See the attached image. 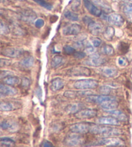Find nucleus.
Instances as JSON below:
<instances>
[{"mask_svg":"<svg viewBox=\"0 0 132 147\" xmlns=\"http://www.w3.org/2000/svg\"><path fill=\"white\" fill-rule=\"evenodd\" d=\"M90 133L94 135L99 136L102 138H108L117 137V136L122 134L123 132L122 130L118 128L91 124Z\"/></svg>","mask_w":132,"mask_h":147,"instance_id":"f257e3e1","label":"nucleus"},{"mask_svg":"<svg viewBox=\"0 0 132 147\" xmlns=\"http://www.w3.org/2000/svg\"><path fill=\"white\" fill-rule=\"evenodd\" d=\"M98 81L94 79H83L75 81L73 83V87L77 90H92L98 87Z\"/></svg>","mask_w":132,"mask_h":147,"instance_id":"f03ea898","label":"nucleus"},{"mask_svg":"<svg viewBox=\"0 0 132 147\" xmlns=\"http://www.w3.org/2000/svg\"><path fill=\"white\" fill-rule=\"evenodd\" d=\"M85 142V139L81 134L71 132L68 134L65 138V145L68 147H75L82 145Z\"/></svg>","mask_w":132,"mask_h":147,"instance_id":"7ed1b4c3","label":"nucleus"},{"mask_svg":"<svg viewBox=\"0 0 132 147\" xmlns=\"http://www.w3.org/2000/svg\"><path fill=\"white\" fill-rule=\"evenodd\" d=\"M125 142L118 137L102 138L101 140L96 141L95 145H104L108 146L121 147L125 146Z\"/></svg>","mask_w":132,"mask_h":147,"instance_id":"20e7f679","label":"nucleus"},{"mask_svg":"<svg viewBox=\"0 0 132 147\" xmlns=\"http://www.w3.org/2000/svg\"><path fill=\"white\" fill-rule=\"evenodd\" d=\"M106 63V59L101 57L100 54L98 53H95L90 55L88 59L84 60L83 63L87 66L98 67L102 66V65Z\"/></svg>","mask_w":132,"mask_h":147,"instance_id":"39448f33","label":"nucleus"},{"mask_svg":"<svg viewBox=\"0 0 132 147\" xmlns=\"http://www.w3.org/2000/svg\"><path fill=\"white\" fill-rule=\"evenodd\" d=\"M91 70L88 68L82 66L74 67L68 70L67 75L70 77H81V76H90Z\"/></svg>","mask_w":132,"mask_h":147,"instance_id":"423d86ee","label":"nucleus"},{"mask_svg":"<svg viewBox=\"0 0 132 147\" xmlns=\"http://www.w3.org/2000/svg\"><path fill=\"white\" fill-rule=\"evenodd\" d=\"M90 125L87 123H74L70 127V130L71 132L78 134H85L90 132Z\"/></svg>","mask_w":132,"mask_h":147,"instance_id":"0eeeda50","label":"nucleus"},{"mask_svg":"<svg viewBox=\"0 0 132 147\" xmlns=\"http://www.w3.org/2000/svg\"><path fill=\"white\" fill-rule=\"evenodd\" d=\"M1 53L3 56L9 58H18L23 56L24 51L22 49L14 48V47H7L3 49Z\"/></svg>","mask_w":132,"mask_h":147,"instance_id":"6e6552de","label":"nucleus"},{"mask_svg":"<svg viewBox=\"0 0 132 147\" xmlns=\"http://www.w3.org/2000/svg\"><path fill=\"white\" fill-rule=\"evenodd\" d=\"M75 117L79 119H88L96 117L97 111L92 109H83L74 115Z\"/></svg>","mask_w":132,"mask_h":147,"instance_id":"1a4fd4ad","label":"nucleus"},{"mask_svg":"<svg viewBox=\"0 0 132 147\" xmlns=\"http://www.w3.org/2000/svg\"><path fill=\"white\" fill-rule=\"evenodd\" d=\"M22 108V105L18 102L0 101V112H11Z\"/></svg>","mask_w":132,"mask_h":147,"instance_id":"9d476101","label":"nucleus"},{"mask_svg":"<svg viewBox=\"0 0 132 147\" xmlns=\"http://www.w3.org/2000/svg\"><path fill=\"white\" fill-rule=\"evenodd\" d=\"M0 130H6L9 132H15L19 130V125L14 120H5L0 123Z\"/></svg>","mask_w":132,"mask_h":147,"instance_id":"9b49d317","label":"nucleus"},{"mask_svg":"<svg viewBox=\"0 0 132 147\" xmlns=\"http://www.w3.org/2000/svg\"><path fill=\"white\" fill-rule=\"evenodd\" d=\"M115 98V97L113 96H104V95H101V96H96V95H91L88 97H86L85 100L88 102V103H96L98 105H101L104 103V102L107 101L108 100H110V99H113Z\"/></svg>","mask_w":132,"mask_h":147,"instance_id":"f8f14e48","label":"nucleus"},{"mask_svg":"<svg viewBox=\"0 0 132 147\" xmlns=\"http://www.w3.org/2000/svg\"><path fill=\"white\" fill-rule=\"evenodd\" d=\"M82 27L80 25L73 23V24L66 26L63 28L62 32L65 36H76L81 32Z\"/></svg>","mask_w":132,"mask_h":147,"instance_id":"ddd939ff","label":"nucleus"},{"mask_svg":"<svg viewBox=\"0 0 132 147\" xmlns=\"http://www.w3.org/2000/svg\"><path fill=\"white\" fill-rule=\"evenodd\" d=\"M83 5L90 14L96 17H100L102 15V10L90 0H83Z\"/></svg>","mask_w":132,"mask_h":147,"instance_id":"4468645a","label":"nucleus"},{"mask_svg":"<svg viewBox=\"0 0 132 147\" xmlns=\"http://www.w3.org/2000/svg\"><path fill=\"white\" fill-rule=\"evenodd\" d=\"M18 94V90L13 86L0 83V98L3 96H13Z\"/></svg>","mask_w":132,"mask_h":147,"instance_id":"2eb2a0df","label":"nucleus"},{"mask_svg":"<svg viewBox=\"0 0 132 147\" xmlns=\"http://www.w3.org/2000/svg\"><path fill=\"white\" fill-rule=\"evenodd\" d=\"M107 21L111 25H115L116 27H121L125 23V19L123 17L117 13H113L108 15L107 16Z\"/></svg>","mask_w":132,"mask_h":147,"instance_id":"dca6fc26","label":"nucleus"},{"mask_svg":"<svg viewBox=\"0 0 132 147\" xmlns=\"http://www.w3.org/2000/svg\"><path fill=\"white\" fill-rule=\"evenodd\" d=\"M88 28L89 32H90L92 35L94 36H98L103 30V25L101 22H91L88 25Z\"/></svg>","mask_w":132,"mask_h":147,"instance_id":"f3484780","label":"nucleus"},{"mask_svg":"<svg viewBox=\"0 0 132 147\" xmlns=\"http://www.w3.org/2000/svg\"><path fill=\"white\" fill-rule=\"evenodd\" d=\"M97 123L101 125H111L119 126L120 125V121L113 116H104L101 117L97 119Z\"/></svg>","mask_w":132,"mask_h":147,"instance_id":"a211bd4d","label":"nucleus"},{"mask_svg":"<svg viewBox=\"0 0 132 147\" xmlns=\"http://www.w3.org/2000/svg\"><path fill=\"white\" fill-rule=\"evenodd\" d=\"M84 107V105L81 103H72L65 107V111L68 114H73L75 115L81 110L83 109Z\"/></svg>","mask_w":132,"mask_h":147,"instance_id":"6ab92c4d","label":"nucleus"},{"mask_svg":"<svg viewBox=\"0 0 132 147\" xmlns=\"http://www.w3.org/2000/svg\"><path fill=\"white\" fill-rule=\"evenodd\" d=\"M108 114L112 115L113 117L116 118L120 122H126L128 121V117L123 112L119 110H106Z\"/></svg>","mask_w":132,"mask_h":147,"instance_id":"aec40b11","label":"nucleus"},{"mask_svg":"<svg viewBox=\"0 0 132 147\" xmlns=\"http://www.w3.org/2000/svg\"><path fill=\"white\" fill-rule=\"evenodd\" d=\"M21 18L23 21L27 23H32L36 19V14L31 10H25L21 13Z\"/></svg>","mask_w":132,"mask_h":147,"instance_id":"412c9836","label":"nucleus"},{"mask_svg":"<svg viewBox=\"0 0 132 147\" xmlns=\"http://www.w3.org/2000/svg\"><path fill=\"white\" fill-rule=\"evenodd\" d=\"M65 86V81L60 78H56L52 80L51 84V89L54 92L61 90Z\"/></svg>","mask_w":132,"mask_h":147,"instance_id":"4be33fe9","label":"nucleus"},{"mask_svg":"<svg viewBox=\"0 0 132 147\" xmlns=\"http://www.w3.org/2000/svg\"><path fill=\"white\" fill-rule=\"evenodd\" d=\"M119 103L117 101L116 98L113 99H110L107 101L104 102V103L100 105L101 108L106 110H115L118 107Z\"/></svg>","mask_w":132,"mask_h":147,"instance_id":"5701e85b","label":"nucleus"},{"mask_svg":"<svg viewBox=\"0 0 132 147\" xmlns=\"http://www.w3.org/2000/svg\"><path fill=\"white\" fill-rule=\"evenodd\" d=\"M101 73L106 78H113L118 74V70L115 67H106L101 69Z\"/></svg>","mask_w":132,"mask_h":147,"instance_id":"b1692460","label":"nucleus"},{"mask_svg":"<svg viewBox=\"0 0 132 147\" xmlns=\"http://www.w3.org/2000/svg\"><path fill=\"white\" fill-rule=\"evenodd\" d=\"M3 82L5 84H6V85H8L11 86H14L21 84L22 80H21L20 78L17 77V76H10L4 79Z\"/></svg>","mask_w":132,"mask_h":147,"instance_id":"393cba45","label":"nucleus"},{"mask_svg":"<svg viewBox=\"0 0 132 147\" xmlns=\"http://www.w3.org/2000/svg\"><path fill=\"white\" fill-rule=\"evenodd\" d=\"M65 63V59L61 56H55L51 60V65L53 69H57Z\"/></svg>","mask_w":132,"mask_h":147,"instance_id":"a878e982","label":"nucleus"},{"mask_svg":"<svg viewBox=\"0 0 132 147\" xmlns=\"http://www.w3.org/2000/svg\"><path fill=\"white\" fill-rule=\"evenodd\" d=\"M34 64V59L32 56H26L20 62V65L24 69H30Z\"/></svg>","mask_w":132,"mask_h":147,"instance_id":"bb28decb","label":"nucleus"},{"mask_svg":"<svg viewBox=\"0 0 132 147\" xmlns=\"http://www.w3.org/2000/svg\"><path fill=\"white\" fill-rule=\"evenodd\" d=\"M91 1L95 5H97V7H99L101 9L106 12H111L112 9L106 3H105L103 0H91Z\"/></svg>","mask_w":132,"mask_h":147,"instance_id":"cd10ccee","label":"nucleus"},{"mask_svg":"<svg viewBox=\"0 0 132 147\" xmlns=\"http://www.w3.org/2000/svg\"><path fill=\"white\" fill-rule=\"evenodd\" d=\"M115 35V29L113 27L108 26L103 31V37L107 41H112Z\"/></svg>","mask_w":132,"mask_h":147,"instance_id":"c85d7f7f","label":"nucleus"},{"mask_svg":"<svg viewBox=\"0 0 132 147\" xmlns=\"http://www.w3.org/2000/svg\"><path fill=\"white\" fill-rule=\"evenodd\" d=\"M15 143L14 140L9 138H0V147H15Z\"/></svg>","mask_w":132,"mask_h":147,"instance_id":"c756f323","label":"nucleus"},{"mask_svg":"<svg viewBox=\"0 0 132 147\" xmlns=\"http://www.w3.org/2000/svg\"><path fill=\"white\" fill-rule=\"evenodd\" d=\"M101 52L102 54L106 56H112L115 53L114 49L110 45H104L102 46L101 49Z\"/></svg>","mask_w":132,"mask_h":147,"instance_id":"7c9ffc66","label":"nucleus"},{"mask_svg":"<svg viewBox=\"0 0 132 147\" xmlns=\"http://www.w3.org/2000/svg\"><path fill=\"white\" fill-rule=\"evenodd\" d=\"M64 16L67 20L72 21V22H76L79 20V15L77 13L71 11V10H67L65 12Z\"/></svg>","mask_w":132,"mask_h":147,"instance_id":"2f4dec72","label":"nucleus"},{"mask_svg":"<svg viewBox=\"0 0 132 147\" xmlns=\"http://www.w3.org/2000/svg\"><path fill=\"white\" fill-rule=\"evenodd\" d=\"M10 32V28L6 23L0 20V34L7 35Z\"/></svg>","mask_w":132,"mask_h":147,"instance_id":"473e14b6","label":"nucleus"},{"mask_svg":"<svg viewBox=\"0 0 132 147\" xmlns=\"http://www.w3.org/2000/svg\"><path fill=\"white\" fill-rule=\"evenodd\" d=\"M111 91H112V88H111L110 86L106 85L101 86V87H99V92L100 94H101V95L104 96H109Z\"/></svg>","mask_w":132,"mask_h":147,"instance_id":"72a5a7b5","label":"nucleus"},{"mask_svg":"<svg viewBox=\"0 0 132 147\" xmlns=\"http://www.w3.org/2000/svg\"><path fill=\"white\" fill-rule=\"evenodd\" d=\"M33 1L39 4L40 6L45 8L46 9L51 10L52 9V5L48 3H47L46 1H44V0H33Z\"/></svg>","mask_w":132,"mask_h":147,"instance_id":"f704fd0d","label":"nucleus"},{"mask_svg":"<svg viewBox=\"0 0 132 147\" xmlns=\"http://www.w3.org/2000/svg\"><path fill=\"white\" fill-rule=\"evenodd\" d=\"M12 64V61L9 59L0 58V68L9 67Z\"/></svg>","mask_w":132,"mask_h":147,"instance_id":"c9c22d12","label":"nucleus"},{"mask_svg":"<svg viewBox=\"0 0 132 147\" xmlns=\"http://www.w3.org/2000/svg\"><path fill=\"white\" fill-rule=\"evenodd\" d=\"M63 52H64L65 54L71 55L74 54L76 51L75 49L73 47H71L70 45H65L63 47Z\"/></svg>","mask_w":132,"mask_h":147,"instance_id":"e433bc0d","label":"nucleus"},{"mask_svg":"<svg viewBox=\"0 0 132 147\" xmlns=\"http://www.w3.org/2000/svg\"><path fill=\"white\" fill-rule=\"evenodd\" d=\"M123 10L126 15L132 14V3H126L124 5Z\"/></svg>","mask_w":132,"mask_h":147,"instance_id":"4c0bfd02","label":"nucleus"},{"mask_svg":"<svg viewBox=\"0 0 132 147\" xmlns=\"http://www.w3.org/2000/svg\"><path fill=\"white\" fill-rule=\"evenodd\" d=\"M101 39L97 38V37H94L91 39V45L94 47H98L101 45Z\"/></svg>","mask_w":132,"mask_h":147,"instance_id":"58836bf2","label":"nucleus"},{"mask_svg":"<svg viewBox=\"0 0 132 147\" xmlns=\"http://www.w3.org/2000/svg\"><path fill=\"white\" fill-rule=\"evenodd\" d=\"M21 85L23 88H28L30 85V81L29 79L27 78H23L22 79V82H21Z\"/></svg>","mask_w":132,"mask_h":147,"instance_id":"ea45409f","label":"nucleus"},{"mask_svg":"<svg viewBox=\"0 0 132 147\" xmlns=\"http://www.w3.org/2000/svg\"><path fill=\"white\" fill-rule=\"evenodd\" d=\"M12 75L13 72L11 71H9V70H2V71H0V80H4L5 78H6L8 76Z\"/></svg>","mask_w":132,"mask_h":147,"instance_id":"a19ab883","label":"nucleus"},{"mask_svg":"<svg viewBox=\"0 0 132 147\" xmlns=\"http://www.w3.org/2000/svg\"><path fill=\"white\" fill-rule=\"evenodd\" d=\"M128 62L127 59L125 57L121 56L119 57L118 59V64L121 67H126L128 65Z\"/></svg>","mask_w":132,"mask_h":147,"instance_id":"79ce46f5","label":"nucleus"},{"mask_svg":"<svg viewBox=\"0 0 132 147\" xmlns=\"http://www.w3.org/2000/svg\"><path fill=\"white\" fill-rule=\"evenodd\" d=\"M73 56H74L75 58L78 59H82L85 57L86 54L84 53V52H81V51H78L75 52L74 54H73Z\"/></svg>","mask_w":132,"mask_h":147,"instance_id":"37998d69","label":"nucleus"},{"mask_svg":"<svg viewBox=\"0 0 132 147\" xmlns=\"http://www.w3.org/2000/svg\"><path fill=\"white\" fill-rule=\"evenodd\" d=\"M44 22L43 19H38L35 22V26L38 28H41L44 26Z\"/></svg>","mask_w":132,"mask_h":147,"instance_id":"c03bdc74","label":"nucleus"},{"mask_svg":"<svg viewBox=\"0 0 132 147\" xmlns=\"http://www.w3.org/2000/svg\"><path fill=\"white\" fill-rule=\"evenodd\" d=\"M83 22H84V23H86V24L88 25L90 23L93 22V20H92L91 18H90L88 16H85L83 18Z\"/></svg>","mask_w":132,"mask_h":147,"instance_id":"a18cd8bd","label":"nucleus"},{"mask_svg":"<svg viewBox=\"0 0 132 147\" xmlns=\"http://www.w3.org/2000/svg\"><path fill=\"white\" fill-rule=\"evenodd\" d=\"M43 147H54V146H53L51 143L48 142V141H46V142L44 143Z\"/></svg>","mask_w":132,"mask_h":147,"instance_id":"49530a36","label":"nucleus"},{"mask_svg":"<svg viewBox=\"0 0 132 147\" xmlns=\"http://www.w3.org/2000/svg\"><path fill=\"white\" fill-rule=\"evenodd\" d=\"M126 17H127V19L129 22L132 23V14H126Z\"/></svg>","mask_w":132,"mask_h":147,"instance_id":"de8ad7c7","label":"nucleus"},{"mask_svg":"<svg viewBox=\"0 0 132 147\" xmlns=\"http://www.w3.org/2000/svg\"><path fill=\"white\" fill-rule=\"evenodd\" d=\"M8 1V0H0V3H6Z\"/></svg>","mask_w":132,"mask_h":147,"instance_id":"09e8293b","label":"nucleus"},{"mask_svg":"<svg viewBox=\"0 0 132 147\" xmlns=\"http://www.w3.org/2000/svg\"><path fill=\"white\" fill-rule=\"evenodd\" d=\"M17 1H25L26 0H17Z\"/></svg>","mask_w":132,"mask_h":147,"instance_id":"8fccbe9b","label":"nucleus"},{"mask_svg":"<svg viewBox=\"0 0 132 147\" xmlns=\"http://www.w3.org/2000/svg\"><path fill=\"white\" fill-rule=\"evenodd\" d=\"M127 1H130V2H132V0H127Z\"/></svg>","mask_w":132,"mask_h":147,"instance_id":"3c124183","label":"nucleus"}]
</instances>
